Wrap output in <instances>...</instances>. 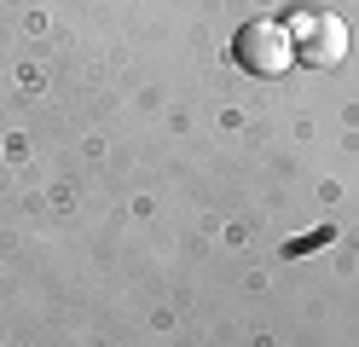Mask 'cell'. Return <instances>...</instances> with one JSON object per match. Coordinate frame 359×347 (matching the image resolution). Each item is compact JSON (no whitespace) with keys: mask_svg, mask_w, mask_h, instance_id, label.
I'll return each instance as SVG.
<instances>
[{"mask_svg":"<svg viewBox=\"0 0 359 347\" xmlns=\"http://www.w3.org/2000/svg\"><path fill=\"white\" fill-rule=\"evenodd\" d=\"M232 58H238L243 76L273 81V76H284V69L296 64V35H290L278 18H250V23L232 35Z\"/></svg>","mask_w":359,"mask_h":347,"instance_id":"obj_1","label":"cell"},{"mask_svg":"<svg viewBox=\"0 0 359 347\" xmlns=\"http://www.w3.org/2000/svg\"><path fill=\"white\" fill-rule=\"evenodd\" d=\"M302 29H307V35H296V58H302L307 69H336V64L348 58V23L336 18V12L302 18Z\"/></svg>","mask_w":359,"mask_h":347,"instance_id":"obj_2","label":"cell"}]
</instances>
